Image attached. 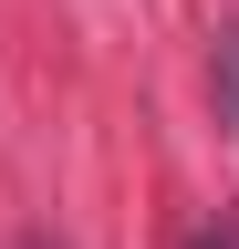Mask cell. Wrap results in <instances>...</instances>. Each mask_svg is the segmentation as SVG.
<instances>
[{
  "instance_id": "1",
  "label": "cell",
  "mask_w": 239,
  "mask_h": 249,
  "mask_svg": "<svg viewBox=\"0 0 239 249\" xmlns=\"http://www.w3.org/2000/svg\"><path fill=\"white\" fill-rule=\"evenodd\" d=\"M187 249H239V229H198V239H187Z\"/></svg>"
}]
</instances>
